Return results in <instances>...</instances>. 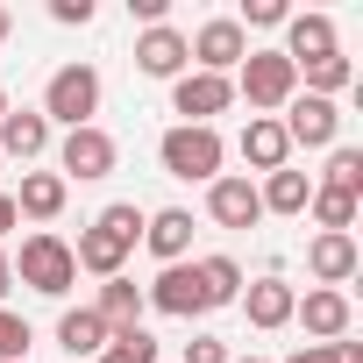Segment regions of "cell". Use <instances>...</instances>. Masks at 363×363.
I'll return each instance as SVG.
<instances>
[{
	"mask_svg": "<svg viewBox=\"0 0 363 363\" xmlns=\"http://www.w3.org/2000/svg\"><path fill=\"white\" fill-rule=\"evenodd\" d=\"M135 242H143V207H135V200H114V207L93 214V228L72 242V257H79V271H93V278H121V264H128Z\"/></svg>",
	"mask_w": 363,
	"mask_h": 363,
	"instance_id": "obj_1",
	"label": "cell"
},
{
	"mask_svg": "<svg viewBox=\"0 0 363 363\" xmlns=\"http://www.w3.org/2000/svg\"><path fill=\"white\" fill-rule=\"evenodd\" d=\"M221 157H228L221 128H186V121H171V128L157 135L164 178H186V186H214V178H221Z\"/></svg>",
	"mask_w": 363,
	"mask_h": 363,
	"instance_id": "obj_2",
	"label": "cell"
},
{
	"mask_svg": "<svg viewBox=\"0 0 363 363\" xmlns=\"http://www.w3.org/2000/svg\"><path fill=\"white\" fill-rule=\"evenodd\" d=\"M8 264H15V285H29V292H43V299H65V292L79 285V257H72V242L50 235V228L22 235V257H8Z\"/></svg>",
	"mask_w": 363,
	"mask_h": 363,
	"instance_id": "obj_3",
	"label": "cell"
},
{
	"mask_svg": "<svg viewBox=\"0 0 363 363\" xmlns=\"http://www.w3.org/2000/svg\"><path fill=\"white\" fill-rule=\"evenodd\" d=\"M100 93H107V86H100V72H93V65H57V72H50V86H43V107H36V114H43L50 128H93Z\"/></svg>",
	"mask_w": 363,
	"mask_h": 363,
	"instance_id": "obj_4",
	"label": "cell"
},
{
	"mask_svg": "<svg viewBox=\"0 0 363 363\" xmlns=\"http://www.w3.org/2000/svg\"><path fill=\"white\" fill-rule=\"evenodd\" d=\"M292 93H299V72L285 50H250L235 65V100H250V114H285Z\"/></svg>",
	"mask_w": 363,
	"mask_h": 363,
	"instance_id": "obj_5",
	"label": "cell"
},
{
	"mask_svg": "<svg viewBox=\"0 0 363 363\" xmlns=\"http://www.w3.org/2000/svg\"><path fill=\"white\" fill-rule=\"evenodd\" d=\"M114 164H121V143L93 121V128H65V143H57V178L72 186H93V178H114Z\"/></svg>",
	"mask_w": 363,
	"mask_h": 363,
	"instance_id": "obj_6",
	"label": "cell"
},
{
	"mask_svg": "<svg viewBox=\"0 0 363 363\" xmlns=\"http://www.w3.org/2000/svg\"><path fill=\"white\" fill-rule=\"evenodd\" d=\"M186 50H193V72H214V79H235V65L257 50L242 29H235V15H214V22H200L193 36H186Z\"/></svg>",
	"mask_w": 363,
	"mask_h": 363,
	"instance_id": "obj_7",
	"label": "cell"
},
{
	"mask_svg": "<svg viewBox=\"0 0 363 363\" xmlns=\"http://www.w3.org/2000/svg\"><path fill=\"white\" fill-rule=\"evenodd\" d=\"M278 128H285L292 150H335L342 143V107L335 100H313V93H292L285 114H278Z\"/></svg>",
	"mask_w": 363,
	"mask_h": 363,
	"instance_id": "obj_8",
	"label": "cell"
},
{
	"mask_svg": "<svg viewBox=\"0 0 363 363\" xmlns=\"http://www.w3.org/2000/svg\"><path fill=\"white\" fill-rule=\"evenodd\" d=\"M143 299H150V313H171V320L214 313V306H207V285H200V271H193V257H186V264H164V271L143 285Z\"/></svg>",
	"mask_w": 363,
	"mask_h": 363,
	"instance_id": "obj_9",
	"label": "cell"
},
{
	"mask_svg": "<svg viewBox=\"0 0 363 363\" xmlns=\"http://www.w3.org/2000/svg\"><path fill=\"white\" fill-rule=\"evenodd\" d=\"M235 107V79H214V72H186L171 79V114L186 128H214V114Z\"/></svg>",
	"mask_w": 363,
	"mask_h": 363,
	"instance_id": "obj_10",
	"label": "cell"
},
{
	"mask_svg": "<svg viewBox=\"0 0 363 363\" xmlns=\"http://www.w3.org/2000/svg\"><path fill=\"white\" fill-rule=\"evenodd\" d=\"M292 320L306 328V342H349V328H356V306H349V292H328V285H313V292H299Z\"/></svg>",
	"mask_w": 363,
	"mask_h": 363,
	"instance_id": "obj_11",
	"label": "cell"
},
{
	"mask_svg": "<svg viewBox=\"0 0 363 363\" xmlns=\"http://www.w3.org/2000/svg\"><path fill=\"white\" fill-rule=\"evenodd\" d=\"M135 72L143 79H186L193 72V50H186V29H171V22H157V29H143L135 36Z\"/></svg>",
	"mask_w": 363,
	"mask_h": 363,
	"instance_id": "obj_12",
	"label": "cell"
},
{
	"mask_svg": "<svg viewBox=\"0 0 363 363\" xmlns=\"http://www.w3.org/2000/svg\"><path fill=\"white\" fill-rule=\"evenodd\" d=\"M207 214H214V228H257L264 221V200H257V178H242V171H221L214 186H207Z\"/></svg>",
	"mask_w": 363,
	"mask_h": 363,
	"instance_id": "obj_13",
	"label": "cell"
},
{
	"mask_svg": "<svg viewBox=\"0 0 363 363\" xmlns=\"http://www.w3.org/2000/svg\"><path fill=\"white\" fill-rule=\"evenodd\" d=\"M235 306H242V320H250V328H264V335H271V328H285V320H292L299 292H292L278 271H264V278H250V285H242V299H235Z\"/></svg>",
	"mask_w": 363,
	"mask_h": 363,
	"instance_id": "obj_14",
	"label": "cell"
},
{
	"mask_svg": "<svg viewBox=\"0 0 363 363\" xmlns=\"http://www.w3.org/2000/svg\"><path fill=\"white\" fill-rule=\"evenodd\" d=\"M356 264H363L356 235H313V242H306V278L328 285V292H342V285L356 278Z\"/></svg>",
	"mask_w": 363,
	"mask_h": 363,
	"instance_id": "obj_15",
	"label": "cell"
},
{
	"mask_svg": "<svg viewBox=\"0 0 363 363\" xmlns=\"http://www.w3.org/2000/svg\"><path fill=\"white\" fill-rule=\"evenodd\" d=\"M278 50L292 57V72H299V65H320V57H335V50H342V36H335V15H292Z\"/></svg>",
	"mask_w": 363,
	"mask_h": 363,
	"instance_id": "obj_16",
	"label": "cell"
},
{
	"mask_svg": "<svg viewBox=\"0 0 363 363\" xmlns=\"http://www.w3.org/2000/svg\"><path fill=\"white\" fill-rule=\"evenodd\" d=\"M143 242H150L157 264H186V257H193V214H186V207H157V214H143Z\"/></svg>",
	"mask_w": 363,
	"mask_h": 363,
	"instance_id": "obj_17",
	"label": "cell"
},
{
	"mask_svg": "<svg viewBox=\"0 0 363 363\" xmlns=\"http://www.w3.org/2000/svg\"><path fill=\"white\" fill-rule=\"evenodd\" d=\"M50 150V121L36 114V107H8V114H0V164H36Z\"/></svg>",
	"mask_w": 363,
	"mask_h": 363,
	"instance_id": "obj_18",
	"label": "cell"
},
{
	"mask_svg": "<svg viewBox=\"0 0 363 363\" xmlns=\"http://www.w3.org/2000/svg\"><path fill=\"white\" fill-rule=\"evenodd\" d=\"M235 150H242V164H250V171H264V178L292 164V143H285L278 114H250V128H242V143H235Z\"/></svg>",
	"mask_w": 363,
	"mask_h": 363,
	"instance_id": "obj_19",
	"label": "cell"
},
{
	"mask_svg": "<svg viewBox=\"0 0 363 363\" xmlns=\"http://www.w3.org/2000/svg\"><path fill=\"white\" fill-rule=\"evenodd\" d=\"M93 313L107 320V335H128V328H143L150 299H143V285L121 271V278H100V299H93Z\"/></svg>",
	"mask_w": 363,
	"mask_h": 363,
	"instance_id": "obj_20",
	"label": "cell"
},
{
	"mask_svg": "<svg viewBox=\"0 0 363 363\" xmlns=\"http://www.w3.org/2000/svg\"><path fill=\"white\" fill-rule=\"evenodd\" d=\"M65 200H72V186L57 171H22V186H15V214L22 221H57Z\"/></svg>",
	"mask_w": 363,
	"mask_h": 363,
	"instance_id": "obj_21",
	"label": "cell"
},
{
	"mask_svg": "<svg viewBox=\"0 0 363 363\" xmlns=\"http://www.w3.org/2000/svg\"><path fill=\"white\" fill-rule=\"evenodd\" d=\"M57 349H65V356H100V349H107V320H100L93 306H65V313H57Z\"/></svg>",
	"mask_w": 363,
	"mask_h": 363,
	"instance_id": "obj_22",
	"label": "cell"
},
{
	"mask_svg": "<svg viewBox=\"0 0 363 363\" xmlns=\"http://www.w3.org/2000/svg\"><path fill=\"white\" fill-rule=\"evenodd\" d=\"M257 200H264V214H306V200H313V178L306 171H271L264 186H257Z\"/></svg>",
	"mask_w": 363,
	"mask_h": 363,
	"instance_id": "obj_23",
	"label": "cell"
},
{
	"mask_svg": "<svg viewBox=\"0 0 363 363\" xmlns=\"http://www.w3.org/2000/svg\"><path fill=\"white\" fill-rule=\"evenodd\" d=\"M193 271H200V285H207V306H235V299H242V285H250L235 257H200Z\"/></svg>",
	"mask_w": 363,
	"mask_h": 363,
	"instance_id": "obj_24",
	"label": "cell"
},
{
	"mask_svg": "<svg viewBox=\"0 0 363 363\" xmlns=\"http://www.w3.org/2000/svg\"><path fill=\"white\" fill-rule=\"evenodd\" d=\"M320 186H328V193H349V200H363V150H356V143H335V150H328Z\"/></svg>",
	"mask_w": 363,
	"mask_h": 363,
	"instance_id": "obj_25",
	"label": "cell"
},
{
	"mask_svg": "<svg viewBox=\"0 0 363 363\" xmlns=\"http://www.w3.org/2000/svg\"><path fill=\"white\" fill-rule=\"evenodd\" d=\"M349 79H356V65L335 50V57H320V65H299V86L313 93V100H335V93H349Z\"/></svg>",
	"mask_w": 363,
	"mask_h": 363,
	"instance_id": "obj_26",
	"label": "cell"
},
{
	"mask_svg": "<svg viewBox=\"0 0 363 363\" xmlns=\"http://www.w3.org/2000/svg\"><path fill=\"white\" fill-rule=\"evenodd\" d=\"M306 214H313L320 235H349V228H356V200H349V193H328V186H313Z\"/></svg>",
	"mask_w": 363,
	"mask_h": 363,
	"instance_id": "obj_27",
	"label": "cell"
},
{
	"mask_svg": "<svg viewBox=\"0 0 363 363\" xmlns=\"http://www.w3.org/2000/svg\"><path fill=\"white\" fill-rule=\"evenodd\" d=\"M100 363H157V335H150V328H128V335H107Z\"/></svg>",
	"mask_w": 363,
	"mask_h": 363,
	"instance_id": "obj_28",
	"label": "cell"
},
{
	"mask_svg": "<svg viewBox=\"0 0 363 363\" xmlns=\"http://www.w3.org/2000/svg\"><path fill=\"white\" fill-rule=\"evenodd\" d=\"M29 342H36V328L15 306H0V363H29Z\"/></svg>",
	"mask_w": 363,
	"mask_h": 363,
	"instance_id": "obj_29",
	"label": "cell"
},
{
	"mask_svg": "<svg viewBox=\"0 0 363 363\" xmlns=\"http://www.w3.org/2000/svg\"><path fill=\"white\" fill-rule=\"evenodd\" d=\"M292 22V8L285 0H242V15H235V29L250 36V29H285Z\"/></svg>",
	"mask_w": 363,
	"mask_h": 363,
	"instance_id": "obj_30",
	"label": "cell"
},
{
	"mask_svg": "<svg viewBox=\"0 0 363 363\" xmlns=\"http://www.w3.org/2000/svg\"><path fill=\"white\" fill-rule=\"evenodd\" d=\"M178 363H228V342H221V335H193Z\"/></svg>",
	"mask_w": 363,
	"mask_h": 363,
	"instance_id": "obj_31",
	"label": "cell"
},
{
	"mask_svg": "<svg viewBox=\"0 0 363 363\" xmlns=\"http://www.w3.org/2000/svg\"><path fill=\"white\" fill-rule=\"evenodd\" d=\"M50 22H65V29H86V22H93V0H50Z\"/></svg>",
	"mask_w": 363,
	"mask_h": 363,
	"instance_id": "obj_32",
	"label": "cell"
},
{
	"mask_svg": "<svg viewBox=\"0 0 363 363\" xmlns=\"http://www.w3.org/2000/svg\"><path fill=\"white\" fill-rule=\"evenodd\" d=\"M128 15H135V22H143V29H157V22H164V15H171V0H128Z\"/></svg>",
	"mask_w": 363,
	"mask_h": 363,
	"instance_id": "obj_33",
	"label": "cell"
},
{
	"mask_svg": "<svg viewBox=\"0 0 363 363\" xmlns=\"http://www.w3.org/2000/svg\"><path fill=\"white\" fill-rule=\"evenodd\" d=\"M285 363H335V342H299Z\"/></svg>",
	"mask_w": 363,
	"mask_h": 363,
	"instance_id": "obj_34",
	"label": "cell"
},
{
	"mask_svg": "<svg viewBox=\"0 0 363 363\" xmlns=\"http://www.w3.org/2000/svg\"><path fill=\"white\" fill-rule=\"evenodd\" d=\"M15 221H22V214H15V193H0V235H8Z\"/></svg>",
	"mask_w": 363,
	"mask_h": 363,
	"instance_id": "obj_35",
	"label": "cell"
},
{
	"mask_svg": "<svg viewBox=\"0 0 363 363\" xmlns=\"http://www.w3.org/2000/svg\"><path fill=\"white\" fill-rule=\"evenodd\" d=\"M15 36V8H8V0H0V43H8Z\"/></svg>",
	"mask_w": 363,
	"mask_h": 363,
	"instance_id": "obj_36",
	"label": "cell"
},
{
	"mask_svg": "<svg viewBox=\"0 0 363 363\" xmlns=\"http://www.w3.org/2000/svg\"><path fill=\"white\" fill-rule=\"evenodd\" d=\"M8 285H15V264H8V250H0V299H8Z\"/></svg>",
	"mask_w": 363,
	"mask_h": 363,
	"instance_id": "obj_37",
	"label": "cell"
},
{
	"mask_svg": "<svg viewBox=\"0 0 363 363\" xmlns=\"http://www.w3.org/2000/svg\"><path fill=\"white\" fill-rule=\"evenodd\" d=\"M228 363H271V356H228Z\"/></svg>",
	"mask_w": 363,
	"mask_h": 363,
	"instance_id": "obj_38",
	"label": "cell"
},
{
	"mask_svg": "<svg viewBox=\"0 0 363 363\" xmlns=\"http://www.w3.org/2000/svg\"><path fill=\"white\" fill-rule=\"evenodd\" d=\"M0 114H8V86H0Z\"/></svg>",
	"mask_w": 363,
	"mask_h": 363,
	"instance_id": "obj_39",
	"label": "cell"
}]
</instances>
